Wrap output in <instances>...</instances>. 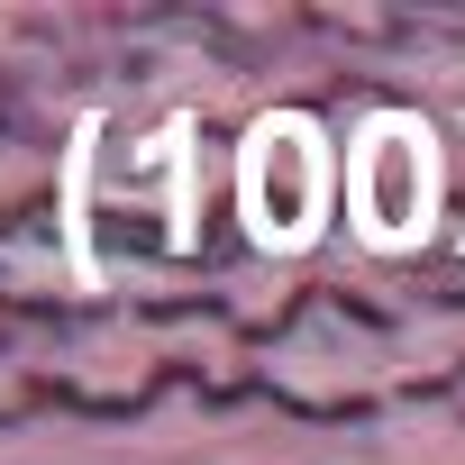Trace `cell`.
Returning <instances> with one entry per match:
<instances>
[{
  "label": "cell",
  "instance_id": "cell-1",
  "mask_svg": "<svg viewBox=\"0 0 465 465\" xmlns=\"http://www.w3.org/2000/svg\"><path fill=\"white\" fill-rule=\"evenodd\" d=\"M183 219H192V128H164L146 146H110L101 128L83 137L74 164L83 274H119L146 247H183Z\"/></svg>",
  "mask_w": 465,
  "mask_h": 465
},
{
  "label": "cell",
  "instance_id": "cell-2",
  "mask_svg": "<svg viewBox=\"0 0 465 465\" xmlns=\"http://www.w3.org/2000/svg\"><path fill=\"white\" fill-rule=\"evenodd\" d=\"M238 192H247V219H256L265 247H311L320 210H329V146H320V128L311 119H265L247 137Z\"/></svg>",
  "mask_w": 465,
  "mask_h": 465
},
{
  "label": "cell",
  "instance_id": "cell-3",
  "mask_svg": "<svg viewBox=\"0 0 465 465\" xmlns=\"http://www.w3.org/2000/svg\"><path fill=\"white\" fill-rule=\"evenodd\" d=\"M429 201H438V173H429V137L411 119H374L365 146H356V219L374 247H411L429 228Z\"/></svg>",
  "mask_w": 465,
  "mask_h": 465
}]
</instances>
